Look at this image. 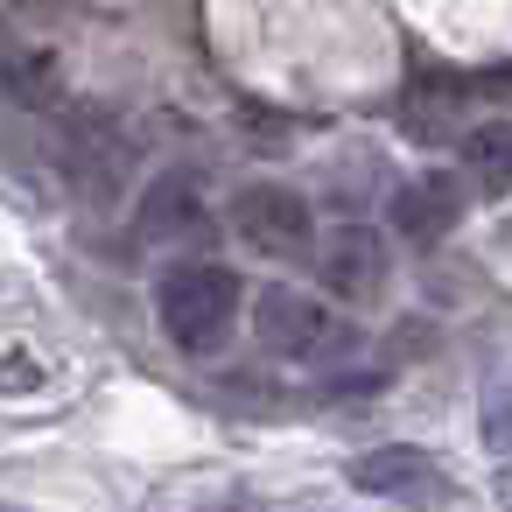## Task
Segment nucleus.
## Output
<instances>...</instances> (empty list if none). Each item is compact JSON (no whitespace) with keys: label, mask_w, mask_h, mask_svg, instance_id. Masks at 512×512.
<instances>
[{"label":"nucleus","mask_w":512,"mask_h":512,"mask_svg":"<svg viewBox=\"0 0 512 512\" xmlns=\"http://www.w3.org/2000/svg\"><path fill=\"white\" fill-rule=\"evenodd\" d=\"M232 309H239V281H232V267H211V260H197V267H169L162 288H155L162 337H169L176 351H197V358L225 344Z\"/></svg>","instance_id":"nucleus-1"},{"label":"nucleus","mask_w":512,"mask_h":512,"mask_svg":"<svg viewBox=\"0 0 512 512\" xmlns=\"http://www.w3.org/2000/svg\"><path fill=\"white\" fill-rule=\"evenodd\" d=\"M253 337H260V351H274L288 365H330V358L351 351V330L337 323V309L302 295V288H260Z\"/></svg>","instance_id":"nucleus-2"},{"label":"nucleus","mask_w":512,"mask_h":512,"mask_svg":"<svg viewBox=\"0 0 512 512\" xmlns=\"http://www.w3.org/2000/svg\"><path fill=\"white\" fill-rule=\"evenodd\" d=\"M225 218L253 253H309V239H316V211L288 183H246Z\"/></svg>","instance_id":"nucleus-3"},{"label":"nucleus","mask_w":512,"mask_h":512,"mask_svg":"<svg viewBox=\"0 0 512 512\" xmlns=\"http://www.w3.org/2000/svg\"><path fill=\"white\" fill-rule=\"evenodd\" d=\"M351 484H358L365 498H400V505H449V498H456V484L442 477V463H435L428 449H407V442L358 456V463H351Z\"/></svg>","instance_id":"nucleus-4"},{"label":"nucleus","mask_w":512,"mask_h":512,"mask_svg":"<svg viewBox=\"0 0 512 512\" xmlns=\"http://www.w3.org/2000/svg\"><path fill=\"white\" fill-rule=\"evenodd\" d=\"M386 267H393V253H386V239L372 232V225H337V232H323V253H316V274H323V288L330 295H344V302H372L379 288H386Z\"/></svg>","instance_id":"nucleus-5"},{"label":"nucleus","mask_w":512,"mask_h":512,"mask_svg":"<svg viewBox=\"0 0 512 512\" xmlns=\"http://www.w3.org/2000/svg\"><path fill=\"white\" fill-rule=\"evenodd\" d=\"M127 141H120V127L106 120V113H78L71 127H64V169H71V183L92 197V204H106L113 190H120V176H127Z\"/></svg>","instance_id":"nucleus-6"},{"label":"nucleus","mask_w":512,"mask_h":512,"mask_svg":"<svg viewBox=\"0 0 512 512\" xmlns=\"http://www.w3.org/2000/svg\"><path fill=\"white\" fill-rule=\"evenodd\" d=\"M456 218H463V190L449 176H414L393 190V232L414 246H435L442 232H456Z\"/></svg>","instance_id":"nucleus-7"},{"label":"nucleus","mask_w":512,"mask_h":512,"mask_svg":"<svg viewBox=\"0 0 512 512\" xmlns=\"http://www.w3.org/2000/svg\"><path fill=\"white\" fill-rule=\"evenodd\" d=\"M134 232L141 239H197L204 232V197H197V176H155L141 211H134Z\"/></svg>","instance_id":"nucleus-8"},{"label":"nucleus","mask_w":512,"mask_h":512,"mask_svg":"<svg viewBox=\"0 0 512 512\" xmlns=\"http://www.w3.org/2000/svg\"><path fill=\"white\" fill-rule=\"evenodd\" d=\"M477 435H484V449H491V456H505V463H512V379H491V386H484Z\"/></svg>","instance_id":"nucleus-9"},{"label":"nucleus","mask_w":512,"mask_h":512,"mask_svg":"<svg viewBox=\"0 0 512 512\" xmlns=\"http://www.w3.org/2000/svg\"><path fill=\"white\" fill-rule=\"evenodd\" d=\"M36 386H43V365L36 358H22V351L0 358V393H36Z\"/></svg>","instance_id":"nucleus-10"}]
</instances>
